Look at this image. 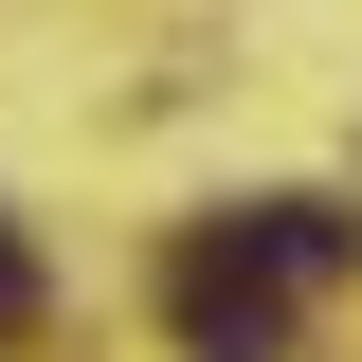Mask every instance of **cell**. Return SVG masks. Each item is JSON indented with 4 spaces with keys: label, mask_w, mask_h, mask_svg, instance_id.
Wrapping results in <instances>:
<instances>
[{
    "label": "cell",
    "mask_w": 362,
    "mask_h": 362,
    "mask_svg": "<svg viewBox=\"0 0 362 362\" xmlns=\"http://www.w3.org/2000/svg\"><path fill=\"white\" fill-rule=\"evenodd\" d=\"M181 362H290V308H272L254 272H218V254H181Z\"/></svg>",
    "instance_id": "obj_2"
},
{
    "label": "cell",
    "mask_w": 362,
    "mask_h": 362,
    "mask_svg": "<svg viewBox=\"0 0 362 362\" xmlns=\"http://www.w3.org/2000/svg\"><path fill=\"white\" fill-rule=\"evenodd\" d=\"M18 326H37V254L0 235V344H18Z\"/></svg>",
    "instance_id": "obj_3"
},
{
    "label": "cell",
    "mask_w": 362,
    "mask_h": 362,
    "mask_svg": "<svg viewBox=\"0 0 362 362\" xmlns=\"http://www.w3.org/2000/svg\"><path fill=\"white\" fill-rule=\"evenodd\" d=\"M199 254H218V272H254L272 308H290V290H326V272L362 254V218H344V199H235V218L199 235Z\"/></svg>",
    "instance_id": "obj_1"
}]
</instances>
